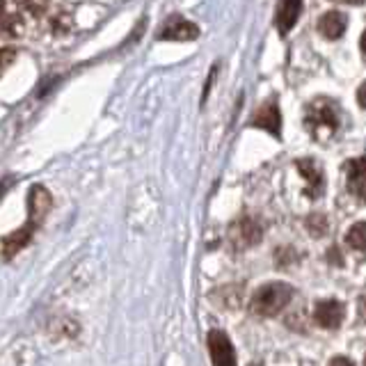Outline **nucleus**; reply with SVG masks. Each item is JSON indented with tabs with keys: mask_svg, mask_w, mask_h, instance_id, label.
Returning <instances> with one entry per match:
<instances>
[{
	"mask_svg": "<svg viewBox=\"0 0 366 366\" xmlns=\"http://www.w3.org/2000/svg\"><path fill=\"white\" fill-rule=\"evenodd\" d=\"M302 14V0H280L277 3V14H274V23L282 34L291 32L295 28L297 19Z\"/></svg>",
	"mask_w": 366,
	"mask_h": 366,
	"instance_id": "obj_5",
	"label": "nucleus"
},
{
	"mask_svg": "<svg viewBox=\"0 0 366 366\" xmlns=\"http://www.w3.org/2000/svg\"><path fill=\"white\" fill-rule=\"evenodd\" d=\"M348 245L352 249H360V252H366V222H357L350 227V232L346 236Z\"/></svg>",
	"mask_w": 366,
	"mask_h": 366,
	"instance_id": "obj_13",
	"label": "nucleus"
},
{
	"mask_svg": "<svg viewBox=\"0 0 366 366\" xmlns=\"http://www.w3.org/2000/svg\"><path fill=\"white\" fill-rule=\"evenodd\" d=\"M252 126H257V129H263L272 135H280V129H282V114H280V108L274 106V103H268V106H263L257 110L254 119H252Z\"/></svg>",
	"mask_w": 366,
	"mask_h": 366,
	"instance_id": "obj_11",
	"label": "nucleus"
},
{
	"mask_svg": "<svg viewBox=\"0 0 366 366\" xmlns=\"http://www.w3.org/2000/svg\"><path fill=\"white\" fill-rule=\"evenodd\" d=\"M197 26H194L192 21L183 19V16H169L165 21L163 30H160V39L165 41H192L197 39Z\"/></svg>",
	"mask_w": 366,
	"mask_h": 366,
	"instance_id": "obj_4",
	"label": "nucleus"
},
{
	"mask_svg": "<svg viewBox=\"0 0 366 366\" xmlns=\"http://www.w3.org/2000/svg\"><path fill=\"white\" fill-rule=\"evenodd\" d=\"M293 289L289 284L282 282H272V284H263L261 289L252 297V309L259 316H277L282 309L291 302Z\"/></svg>",
	"mask_w": 366,
	"mask_h": 366,
	"instance_id": "obj_1",
	"label": "nucleus"
},
{
	"mask_svg": "<svg viewBox=\"0 0 366 366\" xmlns=\"http://www.w3.org/2000/svg\"><path fill=\"white\" fill-rule=\"evenodd\" d=\"M305 122H307V129L314 133V137L323 140V137L337 131V124H339L337 108L332 106L327 99H318L309 106Z\"/></svg>",
	"mask_w": 366,
	"mask_h": 366,
	"instance_id": "obj_2",
	"label": "nucleus"
},
{
	"mask_svg": "<svg viewBox=\"0 0 366 366\" xmlns=\"http://www.w3.org/2000/svg\"><path fill=\"white\" fill-rule=\"evenodd\" d=\"M7 190V186H5V183H0V197H3V192Z\"/></svg>",
	"mask_w": 366,
	"mask_h": 366,
	"instance_id": "obj_20",
	"label": "nucleus"
},
{
	"mask_svg": "<svg viewBox=\"0 0 366 366\" xmlns=\"http://www.w3.org/2000/svg\"><path fill=\"white\" fill-rule=\"evenodd\" d=\"M364 366H366V357H364Z\"/></svg>",
	"mask_w": 366,
	"mask_h": 366,
	"instance_id": "obj_21",
	"label": "nucleus"
},
{
	"mask_svg": "<svg viewBox=\"0 0 366 366\" xmlns=\"http://www.w3.org/2000/svg\"><path fill=\"white\" fill-rule=\"evenodd\" d=\"M348 190L360 202H366V156L348 163Z\"/></svg>",
	"mask_w": 366,
	"mask_h": 366,
	"instance_id": "obj_9",
	"label": "nucleus"
},
{
	"mask_svg": "<svg viewBox=\"0 0 366 366\" xmlns=\"http://www.w3.org/2000/svg\"><path fill=\"white\" fill-rule=\"evenodd\" d=\"M11 57H14V51H3V49H0V74H3L5 69L9 66Z\"/></svg>",
	"mask_w": 366,
	"mask_h": 366,
	"instance_id": "obj_14",
	"label": "nucleus"
},
{
	"mask_svg": "<svg viewBox=\"0 0 366 366\" xmlns=\"http://www.w3.org/2000/svg\"><path fill=\"white\" fill-rule=\"evenodd\" d=\"M330 366H352V364H350L348 357H335V360L330 362Z\"/></svg>",
	"mask_w": 366,
	"mask_h": 366,
	"instance_id": "obj_16",
	"label": "nucleus"
},
{
	"mask_svg": "<svg viewBox=\"0 0 366 366\" xmlns=\"http://www.w3.org/2000/svg\"><path fill=\"white\" fill-rule=\"evenodd\" d=\"M357 103H360V106L366 110V83L357 89Z\"/></svg>",
	"mask_w": 366,
	"mask_h": 366,
	"instance_id": "obj_15",
	"label": "nucleus"
},
{
	"mask_svg": "<svg viewBox=\"0 0 366 366\" xmlns=\"http://www.w3.org/2000/svg\"><path fill=\"white\" fill-rule=\"evenodd\" d=\"M297 169H300V174L307 179V194L309 197H318V194L325 190L323 169H320L316 165V160H312V158L297 160Z\"/></svg>",
	"mask_w": 366,
	"mask_h": 366,
	"instance_id": "obj_7",
	"label": "nucleus"
},
{
	"mask_svg": "<svg viewBox=\"0 0 366 366\" xmlns=\"http://www.w3.org/2000/svg\"><path fill=\"white\" fill-rule=\"evenodd\" d=\"M360 46H362V51H364V55H366V30H364L362 39H360Z\"/></svg>",
	"mask_w": 366,
	"mask_h": 366,
	"instance_id": "obj_18",
	"label": "nucleus"
},
{
	"mask_svg": "<svg viewBox=\"0 0 366 366\" xmlns=\"http://www.w3.org/2000/svg\"><path fill=\"white\" fill-rule=\"evenodd\" d=\"M51 209V194L46 188L41 186H34L30 190V197H28V220L34 224H41L44 215L49 213Z\"/></svg>",
	"mask_w": 366,
	"mask_h": 366,
	"instance_id": "obj_10",
	"label": "nucleus"
},
{
	"mask_svg": "<svg viewBox=\"0 0 366 366\" xmlns=\"http://www.w3.org/2000/svg\"><path fill=\"white\" fill-rule=\"evenodd\" d=\"M314 318L320 327L325 330H337L343 320V305L337 302V300H320L316 305V312H314Z\"/></svg>",
	"mask_w": 366,
	"mask_h": 366,
	"instance_id": "obj_6",
	"label": "nucleus"
},
{
	"mask_svg": "<svg viewBox=\"0 0 366 366\" xmlns=\"http://www.w3.org/2000/svg\"><path fill=\"white\" fill-rule=\"evenodd\" d=\"M209 352L213 366H236V350L224 332H209Z\"/></svg>",
	"mask_w": 366,
	"mask_h": 366,
	"instance_id": "obj_3",
	"label": "nucleus"
},
{
	"mask_svg": "<svg viewBox=\"0 0 366 366\" xmlns=\"http://www.w3.org/2000/svg\"><path fill=\"white\" fill-rule=\"evenodd\" d=\"M23 3H28V0H23Z\"/></svg>",
	"mask_w": 366,
	"mask_h": 366,
	"instance_id": "obj_22",
	"label": "nucleus"
},
{
	"mask_svg": "<svg viewBox=\"0 0 366 366\" xmlns=\"http://www.w3.org/2000/svg\"><path fill=\"white\" fill-rule=\"evenodd\" d=\"M3 14H5V3L0 0V19H3Z\"/></svg>",
	"mask_w": 366,
	"mask_h": 366,
	"instance_id": "obj_19",
	"label": "nucleus"
},
{
	"mask_svg": "<svg viewBox=\"0 0 366 366\" xmlns=\"http://www.w3.org/2000/svg\"><path fill=\"white\" fill-rule=\"evenodd\" d=\"M346 21H348L346 14L332 9V11H325V14L318 19V30L327 39H339L341 34L346 32Z\"/></svg>",
	"mask_w": 366,
	"mask_h": 366,
	"instance_id": "obj_12",
	"label": "nucleus"
},
{
	"mask_svg": "<svg viewBox=\"0 0 366 366\" xmlns=\"http://www.w3.org/2000/svg\"><path fill=\"white\" fill-rule=\"evenodd\" d=\"M335 3H341V5H362L364 0H335Z\"/></svg>",
	"mask_w": 366,
	"mask_h": 366,
	"instance_id": "obj_17",
	"label": "nucleus"
},
{
	"mask_svg": "<svg viewBox=\"0 0 366 366\" xmlns=\"http://www.w3.org/2000/svg\"><path fill=\"white\" fill-rule=\"evenodd\" d=\"M37 227L39 224H34V222L28 220L26 227H21V229H16V232H11L7 238H3V259H14L19 252L30 243V238H32L34 229H37Z\"/></svg>",
	"mask_w": 366,
	"mask_h": 366,
	"instance_id": "obj_8",
	"label": "nucleus"
}]
</instances>
